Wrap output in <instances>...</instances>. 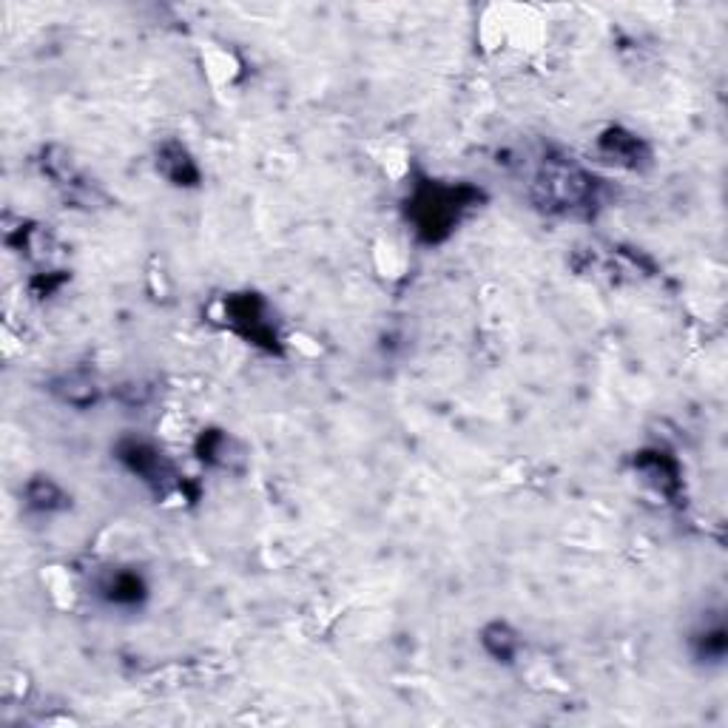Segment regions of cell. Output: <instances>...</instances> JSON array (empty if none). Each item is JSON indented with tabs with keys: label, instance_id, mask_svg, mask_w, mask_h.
Returning <instances> with one entry per match:
<instances>
[{
	"label": "cell",
	"instance_id": "6da1fadb",
	"mask_svg": "<svg viewBox=\"0 0 728 728\" xmlns=\"http://www.w3.org/2000/svg\"><path fill=\"white\" fill-rule=\"evenodd\" d=\"M481 200V191L470 185L421 182L407 202V217L413 219L416 234L424 242H441L453 234L461 217Z\"/></svg>",
	"mask_w": 728,
	"mask_h": 728
},
{
	"label": "cell",
	"instance_id": "7a4b0ae2",
	"mask_svg": "<svg viewBox=\"0 0 728 728\" xmlns=\"http://www.w3.org/2000/svg\"><path fill=\"white\" fill-rule=\"evenodd\" d=\"M538 200L546 208H581L583 202L592 200L595 194V180L581 171L578 165L566 160H552L541 168L538 182H535Z\"/></svg>",
	"mask_w": 728,
	"mask_h": 728
},
{
	"label": "cell",
	"instance_id": "3957f363",
	"mask_svg": "<svg viewBox=\"0 0 728 728\" xmlns=\"http://www.w3.org/2000/svg\"><path fill=\"white\" fill-rule=\"evenodd\" d=\"M225 310H228V319L237 325L242 336H248L256 345H265L273 350L276 333H273L271 322L265 319V302L259 296H254V293L234 296L231 302H225Z\"/></svg>",
	"mask_w": 728,
	"mask_h": 728
},
{
	"label": "cell",
	"instance_id": "277c9868",
	"mask_svg": "<svg viewBox=\"0 0 728 728\" xmlns=\"http://www.w3.org/2000/svg\"><path fill=\"white\" fill-rule=\"evenodd\" d=\"M117 458L126 464L128 470L134 475H140L143 481L148 484H163L165 478L171 475L168 470V464H165V458L160 450H154L148 441H137V438H126V441H120L117 444Z\"/></svg>",
	"mask_w": 728,
	"mask_h": 728
},
{
	"label": "cell",
	"instance_id": "5b68a950",
	"mask_svg": "<svg viewBox=\"0 0 728 728\" xmlns=\"http://www.w3.org/2000/svg\"><path fill=\"white\" fill-rule=\"evenodd\" d=\"M601 151L606 157H612L615 163L629 165V168H637L649 157V148L643 146L635 134H626L620 128H612L606 137H601Z\"/></svg>",
	"mask_w": 728,
	"mask_h": 728
},
{
	"label": "cell",
	"instance_id": "8992f818",
	"mask_svg": "<svg viewBox=\"0 0 728 728\" xmlns=\"http://www.w3.org/2000/svg\"><path fill=\"white\" fill-rule=\"evenodd\" d=\"M160 171L174 185H197V180H200L197 165L180 143H165L163 151H160Z\"/></svg>",
	"mask_w": 728,
	"mask_h": 728
},
{
	"label": "cell",
	"instance_id": "52a82bcc",
	"mask_svg": "<svg viewBox=\"0 0 728 728\" xmlns=\"http://www.w3.org/2000/svg\"><path fill=\"white\" fill-rule=\"evenodd\" d=\"M100 592L106 595V601L117 603V606H134L146 598V583L140 581V575L134 572H114L106 581L100 583Z\"/></svg>",
	"mask_w": 728,
	"mask_h": 728
},
{
	"label": "cell",
	"instance_id": "ba28073f",
	"mask_svg": "<svg viewBox=\"0 0 728 728\" xmlns=\"http://www.w3.org/2000/svg\"><path fill=\"white\" fill-rule=\"evenodd\" d=\"M694 655L703 663H720L726 657V626L717 618L714 623H706V629H700L694 635Z\"/></svg>",
	"mask_w": 728,
	"mask_h": 728
},
{
	"label": "cell",
	"instance_id": "9c48e42d",
	"mask_svg": "<svg viewBox=\"0 0 728 728\" xmlns=\"http://www.w3.org/2000/svg\"><path fill=\"white\" fill-rule=\"evenodd\" d=\"M484 646H487V652H490L495 660H504V663H510L512 657H515V652H518V637H515V632H510L504 623H492V626H487L484 629Z\"/></svg>",
	"mask_w": 728,
	"mask_h": 728
},
{
	"label": "cell",
	"instance_id": "30bf717a",
	"mask_svg": "<svg viewBox=\"0 0 728 728\" xmlns=\"http://www.w3.org/2000/svg\"><path fill=\"white\" fill-rule=\"evenodd\" d=\"M26 501H29L32 510L40 512H52L57 510V507H66V495L57 490L49 478H37V481H32V484L26 487Z\"/></svg>",
	"mask_w": 728,
	"mask_h": 728
}]
</instances>
